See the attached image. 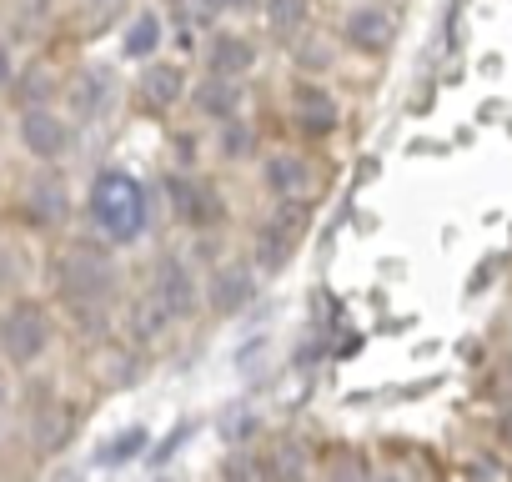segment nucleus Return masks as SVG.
<instances>
[{
  "instance_id": "1",
  "label": "nucleus",
  "mask_w": 512,
  "mask_h": 482,
  "mask_svg": "<svg viewBox=\"0 0 512 482\" xmlns=\"http://www.w3.org/2000/svg\"><path fill=\"white\" fill-rule=\"evenodd\" d=\"M91 216L111 241H136L146 231V191L126 171H101L91 186Z\"/></svg>"
},
{
  "instance_id": "2",
  "label": "nucleus",
  "mask_w": 512,
  "mask_h": 482,
  "mask_svg": "<svg viewBox=\"0 0 512 482\" xmlns=\"http://www.w3.org/2000/svg\"><path fill=\"white\" fill-rule=\"evenodd\" d=\"M116 282V262L106 247H96V241H76V247L61 257V292L76 302V307H91L111 292Z\"/></svg>"
},
{
  "instance_id": "3",
  "label": "nucleus",
  "mask_w": 512,
  "mask_h": 482,
  "mask_svg": "<svg viewBox=\"0 0 512 482\" xmlns=\"http://www.w3.org/2000/svg\"><path fill=\"white\" fill-rule=\"evenodd\" d=\"M307 216H312L307 201H282L272 211V221L256 231V267H262V272H282L292 262V252H297V241H302Z\"/></svg>"
},
{
  "instance_id": "4",
  "label": "nucleus",
  "mask_w": 512,
  "mask_h": 482,
  "mask_svg": "<svg viewBox=\"0 0 512 482\" xmlns=\"http://www.w3.org/2000/svg\"><path fill=\"white\" fill-rule=\"evenodd\" d=\"M51 342V317L41 302H16L6 317H0V352H6L11 362L31 367Z\"/></svg>"
},
{
  "instance_id": "5",
  "label": "nucleus",
  "mask_w": 512,
  "mask_h": 482,
  "mask_svg": "<svg viewBox=\"0 0 512 482\" xmlns=\"http://www.w3.org/2000/svg\"><path fill=\"white\" fill-rule=\"evenodd\" d=\"M21 146H26L36 161H56V156H66V146H71V126H66L51 106H26V111H21Z\"/></svg>"
},
{
  "instance_id": "6",
  "label": "nucleus",
  "mask_w": 512,
  "mask_h": 482,
  "mask_svg": "<svg viewBox=\"0 0 512 482\" xmlns=\"http://www.w3.org/2000/svg\"><path fill=\"white\" fill-rule=\"evenodd\" d=\"M166 191H171V206H176V216H181L186 226H216L221 211H226L221 196H216V186H206V181H196V176H171Z\"/></svg>"
},
{
  "instance_id": "7",
  "label": "nucleus",
  "mask_w": 512,
  "mask_h": 482,
  "mask_svg": "<svg viewBox=\"0 0 512 482\" xmlns=\"http://www.w3.org/2000/svg\"><path fill=\"white\" fill-rule=\"evenodd\" d=\"M151 297L166 307V317H191L196 312V277L181 257H161L156 277H151Z\"/></svg>"
},
{
  "instance_id": "8",
  "label": "nucleus",
  "mask_w": 512,
  "mask_h": 482,
  "mask_svg": "<svg viewBox=\"0 0 512 482\" xmlns=\"http://www.w3.org/2000/svg\"><path fill=\"white\" fill-rule=\"evenodd\" d=\"M292 111H297V126H302L307 136L337 131V101H332V91L317 86V81H302V86L292 91Z\"/></svg>"
},
{
  "instance_id": "9",
  "label": "nucleus",
  "mask_w": 512,
  "mask_h": 482,
  "mask_svg": "<svg viewBox=\"0 0 512 482\" xmlns=\"http://www.w3.org/2000/svg\"><path fill=\"white\" fill-rule=\"evenodd\" d=\"M262 176H267V191L282 196V201H307V191H312V161L307 156H292V151L272 156Z\"/></svg>"
},
{
  "instance_id": "10",
  "label": "nucleus",
  "mask_w": 512,
  "mask_h": 482,
  "mask_svg": "<svg viewBox=\"0 0 512 482\" xmlns=\"http://www.w3.org/2000/svg\"><path fill=\"white\" fill-rule=\"evenodd\" d=\"M342 31H347V41H352L357 51H372V56H377V51L392 46V31H397V26H392L387 11H377V6H357V11L347 16Z\"/></svg>"
},
{
  "instance_id": "11",
  "label": "nucleus",
  "mask_w": 512,
  "mask_h": 482,
  "mask_svg": "<svg viewBox=\"0 0 512 482\" xmlns=\"http://www.w3.org/2000/svg\"><path fill=\"white\" fill-rule=\"evenodd\" d=\"M206 61H211V76L236 81V76H246V71L256 66V46H251L246 36H211Z\"/></svg>"
},
{
  "instance_id": "12",
  "label": "nucleus",
  "mask_w": 512,
  "mask_h": 482,
  "mask_svg": "<svg viewBox=\"0 0 512 482\" xmlns=\"http://www.w3.org/2000/svg\"><path fill=\"white\" fill-rule=\"evenodd\" d=\"M141 96H146V106H156V111L176 106V101L186 96V71L171 66V61H156V66L141 76Z\"/></svg>"
},
{
  "instance_id": "13",
  "label": "nucleus",
  "mask_w": 512,
  "mask_h": 482,
  "mask_svg": "<svg viewBox=\"0 0 512 482\" xmlns=\"http://www.w3.org/2000/svg\"><path fill=\"white\" fill-rule=\"evenodd\" d=\"M111 96H116V86H111L106 71H86V76L71 81V111H76L81 121H96V116L111 106Z\"/></svg>"
},
{
  "instance_id": "14",
  "label": "nucleus",
  "mask_w": 512,
  "mask_h": 482,
  "mask_svg": "<svg viewBox=\"0 0 512 482\" xmlns=\"http://www.w3.org/2000/svg\"><path fill=\"white\" fill-rule=\"evenodd\" d=\"M251 272L246 267H221L216 277H211V307L216 312H241L246 302H251Z\"/></svg>"
},
{
  "instance_id": "15",
  "label": "nucleus",
  "mask_w": 512,
  "mask_h": 482,
  "mask_svg": "<svg viewBox=\"0 0 512 482\" xmlns=\"http://www.w3.org/2000/svg\"><path fill=\"white\" fill-rule=\"evenodd\" d=\"M196 106H201L211 121H231V116H236V106H241V91H236V81L211 76L206 86H196Z\"/></svg>"
},
{
  "instance_id": "16",
  "label": "nucleus",
  "mask_w": 512,
  "mask_h": 482,
  "mask_svg": "<svg viewBox=\"0 0 512 482\" xmlns=\"http://www.w3.org/2000/svg\"><path fill=\"white\" fill-rule=\"evenodd\" d=\"M267 472H272L277 482H307V477H312V452H307L297 437H287V442H277Z\"/></svg>"
},
{
  "instance_id": "17",
  "label": "nucleus",
  "mask_w": 512,
  "mask_h": 482,
  "mask_svg": "<svg viewBox=\"0 0 512 482\" xmlns=\"http://www.w3.org/2000/svg\"><path fill=\"white\" fill-rule=\"evenodd\" d=\"M161 36H166V26H161V16H156V11H141V16L131 21V31H126V41H121V51H126L131 61H146V56H156V46H161Z\"/></svg>"
},
{
  "instance_id": "18",
  "label": "nucleus",
  "mask_w": 512,
  "mask_h": 482,
  "mask_svg": "<svg viewBox=\"0 0 512 482\" xmlns=\"http://www.w3.org/2000/svg\"><path fill=\"white\" fill-rule=\"evenodd\" d=\"M26 201H31L26 211H31L36 221H46V226L66 216V186H61V181H51V176H46V181H36V186L26 191Z\"/></svg>"
},
{
  "instance_id": "19",
  "label": "nucleus",
  "mask_w": 512,
  "mask_h": 482,
  "mask_svg": "<svg viewBox=\"0 0 512 482\" xmlns=\"http://www.w3.org/2000/svg\"><path fill=\"white\" fill-rule=\"evenodd\" d=\"M307 21V0H267V26L277 36H297Z\"/></svg>"
},
{
  "instance_id": "20",
  "label": "nucleus",
  "mask_w": 512,
  "mask_h": 482,
  "mask_svg": "<svg viewBox=\"0 0 512 482\" xmlns=\"http://www.w3.org/2000/svg\"><path fill=\"white\" fill-rule=\"evenodd\" d=\"M166 322H171V317H166V307H161L156 297H141V302L131 307V332H136L141 342H146V337H161Z\"/></svg>"
},
{
  "instance_id": "21",
  "label": "nucleus",
  "mask_w": 512,
  "mask_h": 482,
  "mask_svg": "<svg viewBox=\"0 0 512 482\" xmlns=\"http://www.w3.org/2000/svg\"><path fill=\"white\" fill-rule=\"evenodd\" d=\"M141 447H146V427H126V432H116V437H111V442L96 452V462L116 467V462H131Z\"/></svg>"
},
{
  "instance_id": "22",
  "label": "nucleus",
  "mask_w": 512,
  "mask_h": 482,
  "mask_svg": "<svg viewBox=\"0 0 512 482\" xmlns=\"http://www.w3.org/2000/svg\"><path fill=\"white\" fill-rule=\"evenodd\" d=\"M226 482H267V467L251 457H231L226 462Z\"/></svg>"
},
{
  "instance_id": "23",
  "label": "nucleus",
  "mask_w": 512,
  "mask_h": 482,
  "mask_svg": "<svg viewBox=\"0 0 512 482\" xmlns=\"http://www.w3.org/2000/svg\"><path fill=\"white\" fill-rule=\"evenodd\" d=\"M221 146H226V156H246V151H251V131L231 116V121H226V131H221Z\"/></svg>"
},
{
  "instance_id": "24",
  "label": "nucleus",
  "mask_w": 512,
  "mask_h": 482,
  "mask_svg": "<svg viewBox=\"0 0 512 482\" xmlns=\"http://www.w3.org/2000/svg\"><path fill=\"white\" fill-rule=\"evenodd\" d=\"M327 467H332V482H362V462L352 452H332Z\"/></svg>"
},
{
  "instance_id": "25",
  "label": "nucleus",
  "mask_w": 512,
  "mask_h": 482,
  "mask_svg": "<svg viewBox=\"0 0 512 482\" xmlns=\"http://www.w3.org/2000/svg\"><path fill=\"white\" fill-rule=\"evenodd\" d=\"M472 477H477V482H507L497 457H472Z\"/></svg>"
},
{
  "instance_id": "26",
  "label": "nucleus",
  "mask_w": 512,
  "mask_h": 482,
  "mask_svg": "<svg viewBox=\"0 0 512 482\" xmlns=\"http://www.w3.org/2000/svg\"><path fill=\"white\" fill-rule=\"evenodd\" d=\"M11 81H16V61H11V51H6V46H0V91H6Z\"/></svg>"
},
{
  "instance_id": "27",
  "label": "nucleus",
  "mask_w": 512,
  "mask_h": 482,
  "mask_svg": "<svg viewBox=\"0 0 512 482\" xmlns=\"http://www.w3.org/2000/svg\"><path fill=\"white\" fill-rule=\"evenodd\" d=\"M86 6H91L96 16H116V11L126 6V0H86Z\"/></svg>"
},
{
  "instance_id": "28",
  "label": "nucleus",
  "mask_w": 512,
  "mask_h": 482,
  "mask_svg": "<svg viewBox=\"0 0 512 482\" xmlns=\"http://www.w3.org/2000/svg\"><path fill=\"white\" fill-rule=\"evenodd\" d=\"M246 6H256V0H221V11H246Z\"/></svg>"
},
{
  "instance_id": "29",
  "label": "nucleus",
  "mask_w": 512,
  "mask_h": 482,
  "mask_svg": "<svg viewBox=\"0 0 512 482\" xmlns=\"http://www.w3.org/2000/svg\"><path fill=\"white\" fill-rule=\"evenodd\" d=\"M502 437H507V447H512V412L502 417Z\"/></svg>"
},
{
  "instance_id": "30",
  "label": "nucleus",
  "mask_w": 512,
  "mask_h": 482,
  "mask_svg": "<svg viewBox=\"0 0 512 482\" xmlns=\"http://www.w3.org/2000/svg\"><path fill=\"white\" fill-rule=\"evenodd\" d=\"M367 482H402V477H387V472H382V477H367Z\"/></svg>"
},
{
  "instance_id": "31",
  "label": "nucleus",
  "mask_w": 512,
  "mask_h": 482,
  "mask_svg": "<svg viewBox=\"0 0 512 482\" xmlns=\"http://www.w3.org/2000/svg\"><path fill=\"white\" fill-rule=\"evenodd\" d=\"M0 397H6V372H0Z\"/></svg>"
}]
</instances>
